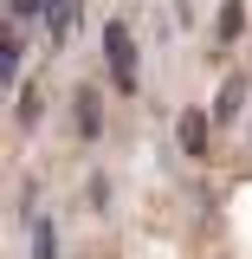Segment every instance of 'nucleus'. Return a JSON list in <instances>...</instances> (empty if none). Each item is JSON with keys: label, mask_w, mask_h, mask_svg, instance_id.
<instances>
[{"label": "nucleus", "mask_w": 252, "mask_h": 259, "mask_svg": "<svg viewBox=\"0 0 252 259\" xmlns=\"http://www.w3.org/2000/svg\"><path fill=\"white\" fill-rule=\"evenodd\" d=\"M78 130H97V97H91V91L78 97Z\"/></svg>", "instance_id": "obj_8"}, {"label": "nucleus", "mask_w": 252, "mask_h": 259, "mask_svg": "<svg viewBox=\"0 0 252 259\" xmlns=\"http://www.w3.org/2000/svg\"><path fill=\"white\" fill-rule=\"evenodd\" d=\"M181 149H188V156H200V149H207V117H200V110H188V117H181Z\"/></svg>", "instance_id": "obj_2"}, {"label": "nucleus", "mask_w": 252, "mask_h": 259, "mask_svg": "<svg viewBox=\"0 0 252 259\" xmlns=\"http://www.w3.org/2000/svg\"><path fill=\"white\" fill-rule=\"evenodd\" d=\"M32 253L52 259V221H32Z\"/></svg>", "instance_id": "obj_6"}, {"label": "nucleus", "mask_w": 252, "mask_h": 259, "mask_svg": "<svg viewBox=\"0 0 252 259\" xmlns=\"http://www.w3.org/2000/svg\"><path fill=\"white\" fill-rule=\"evenodd\" d=\"M239 104H246V78H226V91H220V104H214V117H239Z\"/></svg>", "instance_id": "obj_3"}, {"label": "nucleus", "mask_w": 252, "mask_h": 259, "mask_svg": "<svg viewBox=\"0 0 252 259\" xmlns=\"http://www.w3.org/2000/svg\"><path fill=\"white\" fill-rule=\"evenodd\" d=\"M104 52H110V78H117V91H136V46H129V26H123V20L104 26Z\"/></svg>", "instance_id": "obj_1"}, {"label": "nucleus", "mask_w": 252, "mask_h": 259, "mask_svg": "<svg viewBox=\"0 0 252 259\" xmlns=\"http://www.w3.org/2000/svg\"><path fill=\"white\" fill-rule=\"evenodd\" d=\"M52 0H7V20H26V13H45Z\"/></svg>", "instance_id": "obj_7"}, {"label": "nucleus", "mask_w": 252, "mask_h": 259, "mask_svg": "<svg viewBox=\"0 0 252 259\" xmlns=\"http://www.w3.org/2000/svg\"><path fill=\"white\" fill-rule=\"evenodd\" d=\"M65 26H71V0H52V7H45V32L65 39Z\"/></svg>", "instance_id": "obj_4"}, {"label": "nucleus", "mask_w": 252, "mask_h": 259, "mask_svg": "<svg viewBox=\"0 0 252 259\" xmlns=\"http://www.w3.org/2000/svg\"><path fill=\"white\" fill-rule=\"evenodd\" d=\"M239 26H246V7H239V0H226V7H220V39H233Z\"/></svg>", "instance_id": "obj_5"}]
</instances>
